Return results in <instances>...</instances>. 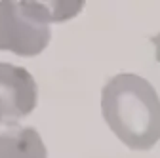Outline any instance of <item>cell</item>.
Listing matches in <instances>:
<instances>
[{"label":"cell","instance_id":"obj_1","mask_svg":"<svg viewBox=\"0 0 160 158\" xmlns=\"http://www.w3.org/2000/svg\"><path fill=\"white\" fill-rule=\"evenodd\" d=\"M101 114L132 151H149L160 141V97L139 74L120 72L103 86Z\"/></svg>","mask_w":160,"mask_h":158},{"label":"cell","instance_id":"obj_2","mask_svg":"<svg viewBox=\"0 0 160 158\" xmlns=\"http://www.w3.org/2000/svg\"><path fill=\"white\" fill-rule=\"evenodd\" d=\"M52 38L50 25L40 23L27 2H0V50L21 57L42 53Z\"/></svg>","mask_w":160,"mask_h":158},{"label":"cell","instance_id":"obj_6","mask_svg":"<svg viewBox=\"0 0 160 158\" xmlns=\"http://www.w3.org/2000/svg\"><path fill=\"white\" fill-rule=\"evenodd\" d=\"M151 44L154 46V57H156V61L160 63V31L151 38Z\"/></svg>","mask_w":160,"mask_h":158},{"label":"cell","instance_id":"obj_5","mask_svg":"<svg viewBox=\"0 0 160 158\" xmlns=\"http://www.w3.org/2000/svg\"><path fill=\"white\" fill-rule=\"evenodd\" d=\"M31 13L44 25L63 23L76 17L84 8V2H27Z\"/></svg>","mask_w":160,"mask_h":158},{"label":"cell","instance_id":"obj_3","mask_svg":"<svg viewBox=\"0 0 160 158\" xmlns=\"http://www.w3.org/2000/svg\"><path fill=\"white\" fill-rule=\"evenodd\" d=\"M38 103L34 76L12 63L0 61V124H15L29 116Z\"/></svg>","mask_w":160,"mask_h":158},{"label":"cell","instance_id":"obj_4","mask_svg":"<svg viewBox=\"0 0 160 158\" xmlns=\"http://www.w3.org/2000/svg\"><path fill=\"white\" fill-rule=\"evenodd\" d=\"M0 158H48V151L34 128H17L0 133Z\"/></svg>","mask_w":160,"mask_h":158}]
</instances>
